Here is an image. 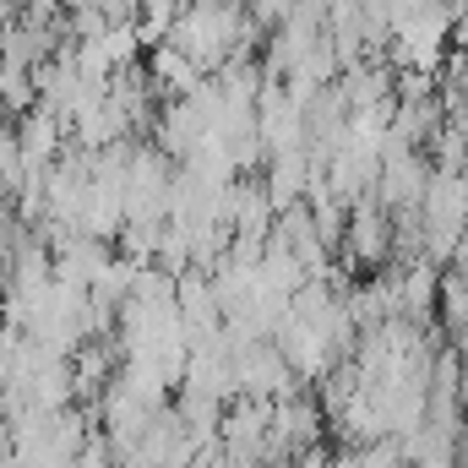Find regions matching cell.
I'll return each mask as SVG.
<instances>
[{
    "instance_id": "6da1fadb",
    "label": "cell",
    "mask_w": 468,
    "mask_h": 468,
    "mask_svg": "<svg viewBox=\"0 0 468 468\" xmlns=\"http://www.w3.org/2000/svg\"><path fill=\"white\" fill-rule=\"evenodd\" d=\"M349 250L359 261H376V256L387 250V218H381L376 207H359L349 218Z\"/></svg>"
}]
</instances>
